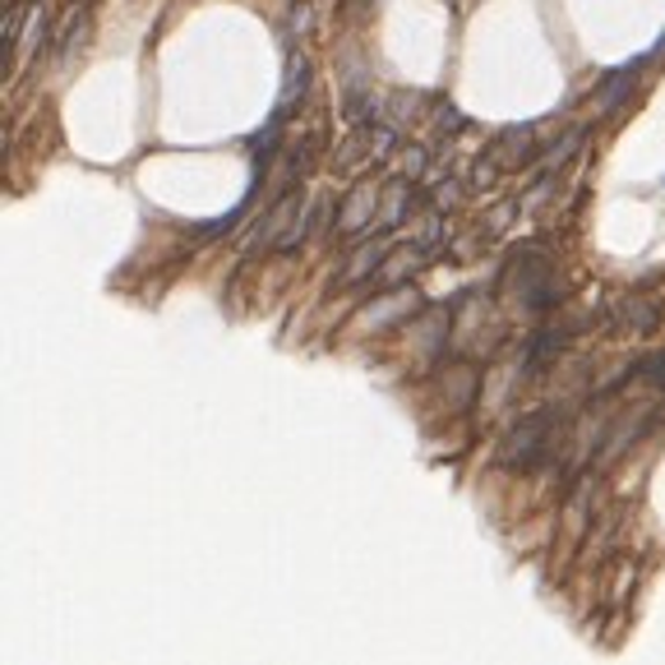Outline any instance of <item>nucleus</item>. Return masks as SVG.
Here are the masks:
<instances>
[{"label":"nucleus","mask_w":665,"mask_h":665,"mask_svg":"<svg viewBox=\"0 0 665 665\" xmlns=\"http://www.w3.org/2000/svg\"><path fill=\"white\" fill-rule=\"evenodd\" d=\"M633 70L638 65H624V70H615V80L605 84V93H601V111H615L619 107V97H624V88L633 84Z\"/></svg>","instance_id":"10"},{"label":"nucleus","mask_w":665,"mask_h":665,"mask_svg":"<svg viewBox=\"0 0 665 665\" xmlns=\"http://www.w3.org/2000/svg\"><path fill=\"white\" fill-rule=\"evenodd\" d=\"M619 319L629 324V328H638V332H648L656 324V305H642L638 297L633 301H619Z\"/></svg>","instance_id":"9"},{"label":"nucleus","mask_w":665,"mask_h":665,"mask_svg":"<svg viewBox=\"0 0 665 665\" xmlns=\"http://www.w3.org/2000/svg\"><path fill=\"white\" fill-rule=\"evenodd\" d=\"M305 84H310V65H305V56H291L287 61V84H282V97H278V107H273V116H291V102L305 93Z\"/></svg>","instance_id":"8"},{"label":"nucleus","mask_w":665,"mask_h":665,"mask_svg":"<svg viewBox=\"0 0 665 665\" xmlns=\"http://www.w3.org/2000/svg\"><path fill=\"white\" fill-rule=\"evenodd\" d=\"M642 375H648V379H656V384H665V351H661L656 361H648V370H642Z\"/></svg>","instance_id":"11"},{"label":"nucleus","mask_w":665,"mask_h":665,"mask_svg":"<svg viewBox=\"0 0 665 665\" xmlns=\"http://www.w3.org/2000/svg\"><path fill=\"white\" fill-rule=\"evenodd\" d=\"M508 287L522 291V301L527 310H545V305H555L559 301V291H555V278H551V264L541 259V254H518L513 268H508Z\"/></svg>","instance_id":"1"},{"label":"nucleus","mask_w":665,"mask_h":665,"mask_svg":"<svg viewBox=\"0 0 665 665\" xmlns=\"http://www.w3.org/2000/svg\"><path fill=\"white\" fill-rule=\"evenodd\" d=\"M384 259H388V245H384V241H370V245H361L356 254H351V264L342 268V282H361V278H375Z\"/></svg>","instance_id":"7"},{"label":"nucleus","mask_w":665,"mask_h":665,"mask_svg":"<svg viewBox=\"0 0 665 665\" xmlns=\"http://www.w3.org/2000/svg\"><path fill=\"white\" fill-rule=\"evenodd\" d=\"M297 213H301V194H287V200L278 204L264 218V227H259V245H268V250H278V241L287 237V227L297 222Z\"/></svg>","instance_id":"5"},{"label":"nucleus","mask_w":665,"mask_h":665,"mask_svg":"<svg viewBox=\"0 0 665 665\" xmlns=\"http://www.w3.org/2000/svg\"><path fill=\"white\" fill-rule=\"evenodd\" d=\"M532 125H513V130H504L499 134V144H495V162L499 167H522V162H532L536 158V148H532Z\"/></svg>","instance_id":"4"},{"label":"nucleus","mask_w":665,"mask_h":665,"mask_svg":"<svg viewBox=\"0 0 665 665\" xmlns=\"http://www.w3.org/2000/svg\"><path fill=\"white\" fill-rule=\"evenodd\" d=\"M407 204H412V185L407 181H388L384 200H379V231H394L407 218Z\"/></svg>","instance_id":"6"},{"label":"nucleus","mask_w":665,"mask_h":665,"mask_svg":"<svg viewBox=\"0 0 665 665\" xmlns=\"http://www.w3.org/2000/svg\"><path fill=\"white\" fill-rule=\"evenodd\" d=\"M379 218V185H361L338 213V231L342 237H361V231Z\"/></svg>","instance_id":"3"},{"label":"nucleus","mask_w":665,"mask_h":665,"mask_svg":"<svg viewBox=\"0 0 665 665\" xmlns=\"http://www.w3.org/2000/svg\"><path fill=\"white\" fill-rule=\"evenodd\" d=\"M545 439H551V412L527 416V421L513 430V435H508L504 462H513V467H532V462L545 454Z\"/></svg>","instance_id":"2"}]
</instances>
